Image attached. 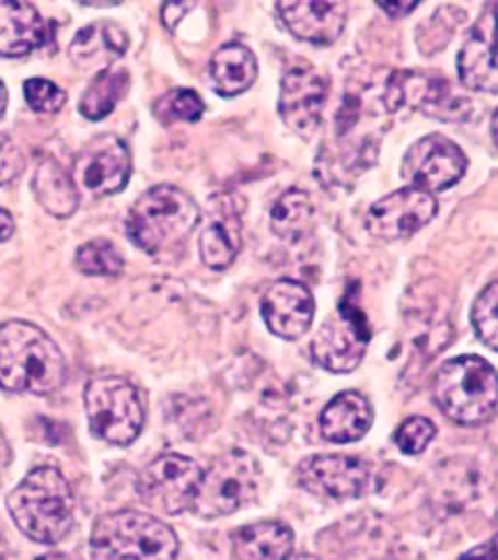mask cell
I'll return each instance as SVG.
<instances>
[{"instance_id": "32", "label": "cell", "mask_w": 498, "mask_h": 560, "mask_svg": "<svg viewBox=\"0 0 498 560\" xmlns=\"http://www.w3.org/2000/svg\"><path fill=\"white\" fill-rule=\"evenodd\" d=\"M23 171V154L8 136H0V184L12 182Z\"/></svg>"}, {"instance_id": "15", "label": "cell", "mask_w": 498, "mask_h": 560, "mask_svg": "<svg viewBox=\"0 0 498 560\" xmlns=\"http://www.w3.org/2000/svg\"><path fill=\"white\" fill-rule=\"evenodd\" d=\"M263 317L274 336L282 340H299L313 326L315 299L299 280H276L263 296Z\"/></svg>"}, {"instance_id": "28", "label": "cell", "mask_w": 498, "mask_h": 560, "mask_svg": "<svg viewBox=\"0 0 498 560\" xmlns=\"http://www.w3.org/2000/svg\"><path fill=\"white\" fill-rule=\"evenodd\" d=\"M205 113V104L194 90H173L154 106V115L163 122H198Z\"/></svg>"}, {"instance_id": "40", "label": "cell", "mask_w": 498, "mask_h": 560, "mask_svg": "<svg viewBox=\"0 0 498 560\" xmlns=\"http://www.w3.org/2000/svg\"><path fill=\"white\" fill-rule=\"evenodd\" d=\"M491 140H494V145H496V115L491 118Z\"/></svg>"}, {"instance_id": "9", "label": "cell", "mask_w": 498, "mask_h": 560, "mask_svg": "<svg viewBox=\"0 0 498 560\" xmlns=\"http://www.w3.org/2000/svg\"><path fill=\"white\" fill-rule=\"evenodd\" d=\"M202 469L184 455L169 453L150 462L138 476V494L163 515H182L192 510Z\"/></svg>"}, {"instance_id": "41", "label": "cell", "mask_w": 498, "mask_h": 560, "mask_svg": "<svg viewBox=\"0 0 498 560\" xmlns=\"http://www.w3.org/2000/svg\"><path fill=\"white\" fill-rule=\"evenodd\" d=\"M0 560H5V545L0 540Z\"/></svg>"}, {"instance_id": "35", "label": "cell", "mask_w": 498, "mask_h": 560, "mask_svg": "<svg viewBox=\"0 0 498 560\" xmlns=\"http://www.w3.org/2000/svg\"><path fill=\"white\" fill-rule=\"evenodd\" d=\"M494 558H496V542L494 540H489V542L460 556V560H494Z\"/></svg>"}, {"instance_id": "39", "label": "cell", "mask_w": 498, "mask_h": 560, "mask_svg": "<svg viewBox=\"0 0 498 560\" xmlns=\"http://www.w3.org/2000/svg\"><path fill=\"white\" fill-rule=\"evenodd\" d=\"M288 560H320V558H315V556H308V553H301V556H290Z\"/></svg>"}, {"instance_id": "30", "label": "cell", "mask_w": 498, "mask_h": 560, "mask_svg": "<svg viewBox=\"0 0 498 560\" xmlns=\"http://www.w3.org/2000/svg\"><path fill=\"white\" fill-rule=\"evenodd\" d=\"M435 434H437V428L432 420H427L422 416H414V418H407L405 423L397 428L395 443L405 455H420L427 446H430Z\"/></svg>"}, {"instance_id": "5", "label": "cell", "mask_w": 498, "mask_h": 560, "mask_svg": "<svg viewBox=\"0 0 498 560\" xmlns=\"http://www.w3.org/2000/svg\"><path fill=\"white\" fill-rule=\"evenodd\" d=\"M432 398L455 423L483 425L496 411V370L480 357L450 359L435 375Z\"/></svg>"}, {"instance_id": "12", "label": "cell", "mask_w": 498, "mask_h": 560, "mask_svg": "<svg viewBox=\"0 0 498 560\" xmlns=\"http://www.w3.org/2000/svg\"><path fill=\"white\" fill-rule=\"evenodd\" d=\"M437 200L414 186H405L386 198L377 200L368 212V230L374 237L386 242H399L414 237L437 217Z\"/></svg>"}, {"instance_id": "23", "label": "cell", "mask_w": 498, "mask_h": 560, "mask_svg": "<svg viewBox=\"0 0 498 560\" xmlns=\"http://www.w3.org/2000/svg\"><path fill=\"white\" fill-rule=\"evenodd\" d=\"M242 248V221L232 209H219L200 232V258L213 269H228Z\"/></svg>"}, {"instance_id": "22", "label": "cell", "mask_w": 498, "mask_h": 560, "mask_svg": "<svg viewBox=\"0 0 498 560\" xmlns=\"http://www.w3.org/2000/svg\"><path fill=\"white\" fill-rule=\"evenodd\" d=\"M209 77L213 90H217L221 97H236L255 83L257 60L248 46L240 42L223 44L221 49L211 56Z\"/></svg>"}, {"instance_id": "4", "label": "cell", "mask_w": 498, "mask_h": 560, "mask_svg": "<svg viewBox=\"0 0 498 560\" xmlns=\"http://www.w3.org/2000/svg\"><path fill=\"white\" fill-rule=\"evenodd\" d=\"M200 223L194 198L177 186L159 184L142 194L127 217L129 240L146 253H159L182 244Z\"/></svg>"}, {"instance_id": "20", "label": "cell", "mask_w": 498, "mask_h": 560, "mask_svg": "<svg viewBox=\"0 0 498 560\" xmlns=\"http://www.w3.org/2000/svg\"><path fill=\"white\" fill-rule=\"evenodd\" d=\"M372 420V405L366 395L359 390H343L324 407L320 430L331 443H354L368 434Z\"/></svg>"}, {"instance_id": "24", "label": "cell", "mask_w": 498, "mask_h": 560, "mask_svg": "<svg viewBox=\"0 0 498 560\" xmlns=\"http://www.w3.org/2000/svg\"><path fill=\"white\" fill-rule=\"evenodd\" d=\"M33 191H35L37 202L51 217L67 219L77 212V207H79L77 184L54 159H46L37 166L35 177H33Z\"/></svg>"}, {"instance_id": "8", "label": "cell", "mask_w": 498, "mask_h": 560, "mask_svg": "<svg viewBox=\"0 0 498 560\" xmlns=\"http://www.w3.org/2000/svg\"><path fill=\"white\" fill-rule=\"evenodd\" d=\"M297 478L305 492L320 499L347 501L374 492L379 480L374 466L349 455H313L299 464Z\"/></svg>"}, {"instance_id": "26", "label": "cell", "mask_w": 498, "mask_h": 560, "mask_svg": "<svg viewBox=\"0 0 498 560\" xmlns=\"http://www.w3.org/2000/svg\"><path fill=\"white\" fill-rule=\"evenodd\" d=\"M129 88V72L123 67H108L94 77V81L88 85L81 97V115L88 120H102L111 115L125 97Z\"/></svg>"}, {"instance_id": "38", "label": "cell", "mask_w": 498, "mask_h": 560, "mask_svg": "<svg viewBox=\"0 0 498 560\" xmlns=\"http://www.w3.org/2000/svg\"><path fill=\"white\" fill-rule=\"evenodd\" d=\"M37 560H69V558L62 553H46V556H39Z\"/></svg>"}, {"instance_id": "21", "label": "cell", "mask_w": 498, "mask_h": 560, "mask_svg": "<svg viewBox=\"0 0 498 560\" xmlns=\"http://www.w3.org/2000/svg\"><path fill=\"white\" fill-rule=\"evenodd\" d=\"M232 549L240 560H288L294 549V533L280 522H257L236 528Z\"/></svg>"}, {"instance_id": "17", "label": "cell", "mask_w": 498, "mask_h": 560, "mask_svg": "<svg viewBox=\"0 0 498 560\" xmlns=\"http://www.w3.org/2000/svg\"><path fill=\"white\" fill-rule=\"evenodd\" d=\"M278 12L294 37L317 46L334 44L347 26L343 3H278Z\"/></svg>"}, {"instance_id": "31", "label": "cell", "mask_w": 498, "mask_h": 560, "mask_svg": "<svg viewBox=\"0 0 498 560\" xmlns=\"http://www.w3.org/2000/svg\"><path fill=\"white\" fill-rule=\"evenodd\" d=\"M23 95L35 113H56L67 102V92L49 79H28L23 85Z\"/></svg>"}, {"instance_id": "37", "label": "cell", "mask_w": 498, "mask_h": 560, "mask_svg": "<svg viewBox=\"0 0 498 560\" xmlns=\"http://www.w3.org/2000/svg\"><path fill=\"white\" fill-rule=\"evenodd\" d=\"M5 108H8V90H5L3 81H0V120H3Z\"/></svg>"}, {"instance_id": "3", "label": "cell", "mask_w": 498, "mask_h": 560, "mask_svg": "<svg viewBox=\"0 0 498 560\" xmlns=\"http://www.w3.org/2000/svg\"><path fill=\"white\" fill-rule=\"evenodd\" d=\"M177 553L175 530L138 510L102 515L90 535V560H175Z\"/></svg>"}, {"instance_id": "1", "label": "cell", "mask_w": 498, "mask_h": 560, "mask_svg": "<svg viewBox=\"0 0 498 560\" xmlns=\"http://www.w3.org/2000/svg\"><path fill=\"white\" fill-rule=\"evenodd\" d=\"M65 380L67 361L49 334L21 319L0 326V388L51 395Z\"/></svg>"}, {"instance_id": "25", "label": "cell", "mask_w": 498, "mask_h": 560, "mask_svg": "<svg viewBox=\"0 0 498 560\" xmlns=\"http://www.w3.org/2000/svg\"><path fill=\"white\" fill-rule=\"evenodd\" d=\"M315 209L311 198L301 189L285 191L271 209V230L282 242H301L313 230Z\"/></svg>"}, {"instance_id": "6", "label": "cell", "mask_w": 498, "mask_h": 560, "mask_svg": "<svg viewBox=\"0 0 498 560\" xmlns=\"http://www.w3.org/2000/svg\"><path fill=\"white\" fill-rule=\"evenodd\" d=\"M259 464L246 451H230L209 464L202 471L192 510L202 520H219L234 515L251 505L259 492Z\"/></svg>"}, {"instance_id": "16", "label": "cell", "mask_w": 498, "mask_h": 560, "mask_svg": "<svg viewBox=\"0 0 498 560\" xmlns=\"http://www.w3.org/2000/svg\"><path fill=\"white\" fill-rule=\"evenodd\" d=\"M458 74L460 81L478 92L498 90V62H496V46H494V10L485 12L483 19L473 26L466 44L458 56Z\"/></svg>"}, {"instance_id": "36", "label": "cell", "mask_w": 498, "mask_h": 560, "mask_svg": "<svg viewBox=\"0 0 498 560\" xmlns=\"http://www.w3.org/2000/svg\"><path fill=\"white\" fill-rule=\"evenodd\" d=\"M14 232V219L8 209H0V242H8Z\"/></svg>"}, {"instance_id": "19", "label": "cell", "mask_w": 498, "mask_h": 560, "mask_svg": "<svg viewBox=\"0 0 498 560\" xmlns=\"http://www.w3.org/2000/svg\"><path fill=\"white\" fill-rule=\"evenodd\" d=\"M129 35L120 23L97 21L77 33L69 46V58L81 69H108L127 54Z\"/></svg>"}, {"instance_id": "13", "label": "cell", "mask_w": 498, "mask_h": 560, "mask_svg": "<svg viewBox=\"0 0 498 560\" xmlns=\"http://www.w3.org/2000/svg\"><path fill=\"white\" fill-rule=\"evenodd\" d=\"M328 95V83L308 62L288 69L280 83L278 110L294 133L311 138L322 125V110Z\"/></svg>"}, {"instance_id": "27", "label": "cell", "mask_w": 498, "mask_h": 560, "mask_svg": "<svg viewBox=\"0 0 498 560\" xmlns=\"http://www.w3.org/2000/svg\"><path fill=\"white\" fill-rule=\"evenodd\" d=\"M125 258L108 240H92L77 250V269L85 276H117Z\"/></svg>"}, {"instance_id": "14", "label": "cell", "mask_w": 498, "mask_h": 560, "mask_svg": "<svg viewBox=\"0 0 498 560\" xmlns=\"http://www.w3.org/2000/svg\"><path fill=\"white\" fill-rule=\"evenodd\" d=\"M370 334L368 324L347 301L336 317H328L313 340V359L331 372H351L363 361Z\"/></svg>"}, {"instance_id": "7", "label": "cell", "mask_w": 498, "mask_h": 560, "mask_svg": "<svg viewBox=\"0 0 498 560\" xmlns=\"http://www.w3.org/2000/svg\"><path fill=\"white\" fill-rule=\"evenodd\" d=\"M90 430L113 446H129L146 425V407L138 388L125 377H94L85 386Z\"/></svg>"}, {"instance_id": "10", "label": "cell", "mask_w": 498, "mask_h": 560, "mask_svg": "<svg viewBox=\"0 0 498 560\" xmlns=\"http://www.w3.org/2000/svg\"><path fill=\"white\" fill-rule=\"evenodd\" d=\"M466 166L468 161L453 140L441 133H430L416 140L407 150L399 173L414 189L437 194L455 186L464 177Z\"/></svg>"}, {"instance_id": "34", "label": "cell", "mask_w": 498, "mask_h": 560, "mask_svg": "<svg viewBox=\"0 0 498 560\" xmlns=\"http://www.w3.org/2000/svg\"><path fill=\"white\" fill-rule=\"evenodd\" d=\"M379 8H382L389 16H393V19H399V16H407V14H412L416 8H418V3L414 0V3H386V0H379L377 3Z\"/></svg>"}, {"instance_id": "2", "label": "cell", "mask_w": 498, "mask_h": 560, "mask_svg": "<svg viewBox=\"0 0 498 560\" xmlns=\"http://www.w3.org/2000/svg\"><path fill=\"white\" fill-rule=\"evenodd\" d=\"M16 528L39 545H56L74 524V492L54 466H37L8 497Z\"/></svg>"}, {"instance_id": "33", "label": "cell", "mask_w": 498, "mask_h": 560, "mask_svg": "<svg viewBox=\"0 0 498 560\" xmlns=\"http://www.w3.org/2000/svg\"><path fill=\"white\" fill-rule=\"evenodd\" d=\"M188 10H192V3H165L163 10H161L163 26L173 31L179 23V19L188 14Z\"/></svg>"}, {"instance_id": "11", "label": "cell", "mask_w": 498, "mask_h": 560, "mask_svg": "<svg viewBox=\"0 0 498 560\" xmlns=\"http://www.w3.org/2000/svg\"><path fill=\"white\" fill-rule=\"evenodd\" d=\"M131 175V152L123 138L104 133L79 152L74 161L77 189L92 196H113L123 191Z\"/></svg>"}, {"instance_id": "18", "label": "cell", "mask_w": 498, "mask_h": 560, "mask_svg": "<svg viewBox=\"0 0 498 560\" xmlns=\"http://www.w3.org/2000/svg\"><path fill=\"white\" fill-rule=\"evenodd\" d=\"M46 21L31 3L0 0V56L23 58L46 42Z\"/></svg>"}, {"instance_id": "29", "label": "cell", "mask_w": 498, "mask_h": 560, "mask_svg": "<svg viewBox=\"0 0 498 560\" xmlns=\"http://www.w3.org/2000/svg\"><path fill=\"white\" fill-rule=\"evenodd\" d=\"M471 322L476 329L478 338L489 347L498 349V283H489L473 303L471 308Z\"/></svg>"}]
</instances>
